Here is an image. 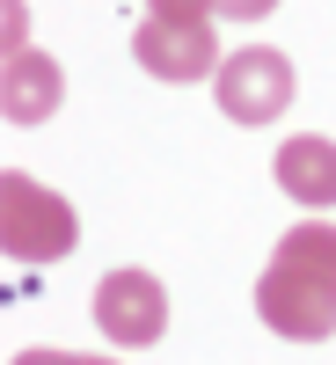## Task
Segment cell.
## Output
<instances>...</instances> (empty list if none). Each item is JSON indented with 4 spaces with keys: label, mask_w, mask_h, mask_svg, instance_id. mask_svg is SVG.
<instances>
[{
    "label": "cell",
    "mask_w": 336,
    "mask_h": 365,
    "mask_svg": "<svg viewBox=\"0 0 336 365\" xmlns=\"http://www.w3.org/2000/svg\"><path fill=\"white\" fill-rule=\"evenodd\" d=\"M212 8H220V15H241V22H256V15L278 8V0H212Z\"/></svg>",
    "instance_id": "9c48e42d"
},
{
    "label": "cell",
    "mask_w": 336,
    "mask_h": 365,
    "mask_svg": "<svg viewBox=\"0 0 336 365\" xmlns=\"http://www.w3.org/2000/svg\"><path fill=\"white\" fill-rule=\"evenodd\" d=\"M212 88H220V110L234 125H270L278 110H292V58L249 44V51L220 58V81Z\"/></svg>",
    "instance_id": "3957f363"
},
{
    "label": "cell",
    "mask_w": 336,
    "mask_h": 365,
    "mask_svg": "<svg viewBox=\"0 0 336 365\" xmlns=\"http://www.w3.org/2000/svg\"><path fill=\"white\" fill-rule=\"evenodd\" d=\"M58 66L51 58H37L29 44H8V117L15 125H44V117L58 110Z\"/></svg>",
    "instance_id": "52a82bcc"
},
{
    "label": "cell",
    "mask_w": 336,
    "mask_h": 365,
    "mask_svg": "<svg viewBox=\"0 0 336 365\" xmlns=\"http://www.w3.org/2000/svg\"><path fill=\"white\" fill-rule=\"evenodd\" d=\"M96 329L110 344H154L168 329V292L146 270H110L96 285Z\"/></svg>",
    "instance_id": "277c9868"
},
{
    "label": "cell",
    "mask_w": 336,
    "mask_h": 365,
    "mask_svg": "<svg viewBox=\"0 0 336 365\" xmlns=\"http://www.w3.org/2000/svg\"><path fill=\"white\" fill-rule=\"evenodd\" d=\"M256 314L270 322V336H292V344L336 336V227L329 220H300L270 249L256 278Z\"/></svg>",
    "instance_id": "6da1fadb"
},
{
    "label": "cell",
    "mask_w": 336,
    "mask_h": 365,
    "mask_svg": "<svg viewBox=\"0 0 336 365\" xmlns=\"http://www.w3.org/2000/svg\"><path fill=\"white\" fill-rule=\"evenodd\" d=\"M0 241H8V256L15 263H58L81 241L73 227V205L66 197H51L44 182H29L22 168H8V182H0Z\"/></svg>",
    "instance_id": "7a4b0ae2"
},
{
    "label": "cell",
    "mask_w": 336,
    "mask_h": 365,
    "mask_svg": "<svg viewBox=\"0 0 336 365\" xmlns=\"http://www.w3.org/2000/svg\"><path fill=\"white\" fill-rule=\"evenodd\" d=\"M278 190L307 212H329L336 205V139L322 132H292L278 146Z\"/></svg>",
    "instance_id": "8992f818"
},
{
    "label": "cell",
    "mask_w": 336,
    "mask_h": 365,
    "mask_svg": "<svg viewBox=\"0 0 336 365\" xmlns=\"http://www.w3.org/2000/svg\"><path fill=\"white\" fill-rule=\"evenodd\" d=\"M96 365H110V358H96Z\"/></svg>",
    "instance_id": "8fae6325"
},
{
    "label": "cell",
    "mask_w": 336,
    "mask_h": 365,
    "mask_svg": "<svg viewBox=\"0 0 336 365\" xmlns=\"http://www.w3.org/2000/svg\"><path fill=\"white\" fill-rule=\"evenodd\" d=\"M146 15H154V22H183V29H205L220 8H212V0H146Z\"/></svg>",
    "instance_id": "ba28073f"
},
{
    "label": "cell",
    "mask_w": 336,
    "mask_h": 365,
    "mask_svg": "<svg viewBox=\"0 0 336 365\" xmlns=\"http://www.w3.org/2000/svg\"><path fill=\"white\" fill-rule=\"evenodd\" d=\"M132 51H139V66L154 73V81H205L212 58H220V44H212V22H205V29H183V22H154V15L139 22Z\"/></svg>",
    "instance_id": "5b68a950"
},
{
    "label": "cell",
    "mask_w": 336,
    "mask_h": 365,
    "mask_svg": "<svg viewBox=\"0 0 336 365\" xmlns=\"http://www.w3.org/2000/svg\"><path fill=\"white\" fill-rule=\"evenodd\" d=\"M15 365H96V358H73V351H22Z\"/></svg>",
    "instance_id": "30bf717a"
}]
</instances>
